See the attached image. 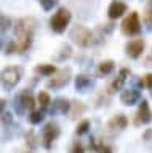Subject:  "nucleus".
<instances>
[{
    "instance_id": "obj_13",
    "label": "nucleus",
    "mask_w": 152,
    "mask_h": 153,
    "mask_svg": "<svg viewBox=\"0 0 152 153\" xmlns=\"http://www.w3.org/2000/svg\"><path fill=\"white\" fill-rule=\"evenodd\" d=\"M120 100H122L123 105H135L136 102L141 100V93L136 91V89H127V91L122 93Z\"/></svg>"
},
{
    "instance_id": "obj_32",
    "label": "nucleus",
    "mask_w": 152,
    "mask_h": 153,
    "mask_svg": "<svg viewBox=\"0 0 152 153\" xmlns=\"http://www.w3.org/2000/svg\"><path fill=\"white\" fill-rule=\"evenodd\" d=\"M151 136H152V132H151V131H147V132H146V136H144V137H146V139H149Z\"/></svg>"
},
{
    "instance_id": "obj_6",
    "label": "nucleus",
    "mask_w": 152,
    "mask_h": 153,
    "mask_svg": "<svg viewBox=\"0 0 152 153\" xmlns=\"http://www.w3.org/2000/svg\"><path fill=\"white\" fill-rule=\"evenodd\" d=\"M122 32L128 37H133V35H138L141 32V21H139V16H138L136 11L130 13L128 16L123 19L122 22Z\"/></svg>"
},
{
    "instance_id": "obj_12",
    "label": "nucleus",
    "mask_w": 152,
    "mask_h": 153,
    "mask_svg": "<svg viewBox=\"0 0 152 153\" xmlns=\"http://www.w3.org/2000/svg\"><path fill=\"white\" fill-rule=\"evenodd\" d=\"M123 13H127V3L120 2V0H115L109 5V10H107V14L111 19H117L123 16Z\"/></svg>"
},
{
    "instance_id": "obj_10",
    "label": "nucleus",
    "mask_w": 152,
    "mask_h": 153,
    "mask_svg": "<svg viewBox=\"0 0 152 153\" xmlns=\"http://www.w3.org/2000/svg\"><path fill=\"white\" fill-rule=\"evenodd\" d=\"M127 50V54L133 57V59H136V57H139L142 54V51H144V42L141 40V38H136V40H131L127 43L125 46Z\"/></svg>"
},
{
    "instance_id": "obj_4",
    "label": "nucleus",
    "mask_w": 152,
    "mask_h": 153,
    "mask_svg": "<svg viewBox=\"0 0 152 153\" xmlns=\"http://www.w3.org/2000/svg\"><path fill=\"white\" fill-rule=\"evenodd\" d=\"M69 37H70V40H72L75 45H79L82 48L90 46L91 42H93V35H91V32H90V29H87L85 26H79V24L70 29Z\"/></svg>"
},
{
    "instance_id": "obj_23",
    "label": "nucleus",
    "mask_w": 152,
    "mask_h": 153,
    "mask_svg": "<svg viewBox=\"0 0 152 153\" xmlns=\"http://www.w3.org/2000/svg\"><path fill=\"white\" fill-rule=\"evenodd\" d=\"M59 0H39V3L42 5V8L45 10V11H50V10H53V7L58 5Z\"/></svg>"
},
{
    "instance_id": "obj_22",
    "label": "nucleus",
    "mask_w": 152,
    "mask_h": 153,
    "mask_svg": "<svg viewBox=\"0 0 152 153\" xmlns=\"http://www.w3.org/2000/svg\"><path fill=\"white\" fill-rule=\"evenodd\" d=\"M29 120H31L32 124H39L42 120H43V112H42V110H34V112L31 113Z\"/></svg>"
},
{
    "instance_id": "obj_31",
    "label": "nucleus",
    "mask_w": 152,
    "mask_h": 153,
    "mask_svg": "<svg viewBox=\"0 0 152 153\" xmlns=\"http://www.w3.org/2000/svg\"><path fill=\"white\" fill-rule=\"evenodd\" d=\"M3 107H5V100L0 99V112H2V108H3Z\"/></svg>"
},
{
    "instance_id": "obj_29",
    "label": "nucleus",
    "mask_w": 152,
    "mask_h": 153,
    "mask_svg": "<svg viewBox=\"0 0 152 153\" xmlns=\"http://www.w3.org/2000/svg\"><path fill=\"white\" fill-rule=\"evenodd\" d=\"M142 83H144V85L147 86V88H152V74H147Z\"/></svg>"
},
{
    "instance_id": "obj_21",
    "label": "nucleus",
    "mask_w": 152,
    "mask_h": 153,
    "mask_svg": "<svg viewBox=\"0 0 152 153\" xmlns=\"http://www.w3.org/2000/svg\"><path fill=\"white\" fill-rule=\"evenodd\" d=\"M70 54H72L70 46L69 45H64L63 48H61V54L56 56V59H58V61H64V59H67V57H70Z\"/></svg>"
},
{
    "instance_id": "obj_17",
    "label": "nucleus",
    "mask_w": 152,
    "mask_h": 153,
    "mask_svg": "<svg viewBox=\"0 0 152 153\" xmlns=\"http://www.w3.org/2000/svg\"><path fill=\"white\" fill-rule=\"evenodd\" d=\"M114 69H115V64H114V61H103L98 64V75H111Z\"/></svg>"
},
{
    "instance_id": "obj_3",
    "label": "nucleus",
    "mask_w": 152,
    "mask_h": 153,
    "mask_svg": "<svg viewBox=\"0 0 152 153\" xmlns=\"http://www.w3.org/2000/svg\"><path fill=\"white\" fill-rule=\"evenodd\" d=\"M21 76H22V69H21V67H15V65L7 67V69L2 70V76H0V80H2V86L7 91H11L18 83H19Z\"/></svg>"
},
{
    "instance_id": "obj_20",
    "label": "nucleus",
    "mask_w": 152,
    "mask_h": 153,
    "mask_svg": "<svg viewBox=\"0 0 152 153\" xmlns=\"http://www.w3.org/2000/svg\"><path fill=\"white\" fill-rule=\"evenodd\" d=\"M37 99H39V104L42 105V108H48L50 104H51V99L48 93H45V91H42V93H39V96H37Z\"/></svg>"
},
{
    "instance_id": "obj_9",
    "label": "nucleus",
    "mask_w": 152,
    "mask_h": 153,
    "mask_svg": "<svg viewBox=\"0 0 152 153\" xmlns=\"http://www.w3.org/2000/svg\"><path fill=\"white\" fill-rule=\"evenodd\" d=\"M139 108H138V113H136V120L135 123L136 124H146L151 121V108H149V104H147V100H139Z\"/></svg>"
},
{
    "instance_id": "obj_18",
    "label": "nucleus",
    "mask_w": 152,
    "mask_h": 153,
    "mask_svg": "<svg viewBox=\"0 0 152 153\" xmlns=\"http://www.w3.org/2000/svg\"><path fill=\"white\" fill-rule=\"evenodd\" d=\"M35 72H37V74H40V75L48 76V75H53L56 72V69H55L53 64H40V65L35 67Z\"/></svg>"
},
{
    "instance_id": "obj_2",
    "label": "nucleus",
    "mask_w": 152,
    "mask_h": 153,
    "mask_svg": "<svg viewBox=\"0 0 152 153\" xmlns=\"http://www.w3.org/2000/svg\"><path fill=\"white\" fill-rule=\"evenodd\" d=\"M70 18H72V14H70V11L67 8H58V11H56L50 19L51 30L56 32V33H63L66 30V27L69 26Z\"/></svg>"
},
{
    "instance_id": "obj_30",
    "label": "nucleus",
    "mask_w": 152,
    "mask_h": 153,
    "mask_svg": "<svg viewBox=\"0 0 152 153\" xmlns=\"http://www.w3.org/2000/svg\"><path fill=\"white\" fill-rule=\"evenodd\" d=\"M96 147H98V152L99 153H112V150L107 145H96Z\"/></svg>"
},
{
    "instance_id": "obj_7",
    "label": "nucleus",
    "mask_w": 152,
    "mask_h": 153,
    "mask_svg": "<svg viewBox=\"0 0 152 153\" xmlns=\"http://www.w3.org/2000/svg\"><path fill=\"white\" fill-rule=\"evenodd\" d=\"M55 76L48 81V88L51 89H61V88H64L66 85L69 83V80H70V69L67 67V69H61L58 72H55Z\"/></svg>"
},
{
    "instance_id": "obj_26",
    "label": "nucleus",
    "mask_w": 152,
    "mask_h": 153,
    "mask_svg": "<svg viewBox=\"0 0 152 153\" xmlns=\"http://www.w3.org/2000/svg\"><path fill=\"white\" fill-rule=\"evenodd\" d=\"M72 105H74V108H72V117H77V115H80L85 110V107H83V104H80V102H77V100H75V102H72Z\"/></svg>"
},
{
    "instance_id": "obj_5",
    "label": "nucleus",
    "mask_w": 152,
    "mask_h": 153,
    "mask_svg": "<svg viewBox=\"0 0 152 153\" xmlns=\"http://www.w3.org/2000/svg\"><path fill=\"white\" fill-rule=\"evenodd\" d=\"M13 105H15V110L18 112V115H24L27 110H34V105H35L34 94H32L29 89L21 91V93L16 96Z\"/></svg>"
},
{
    "instance_id": "obj_8",
    "label": "nucleus",
    "mask_w": 152,
    "mask_h": 153,
    "mask_svg": "<svg viewBox=\"0 0 152 153\" xmlns=\"http://www.w3.org/2000/svg\"><path fill=\"white\" fill-rule=\"evenodd\" d=\"M58 136H59V128H58V124L53 123V121L46 123V124H45V128H43V132H42V137H43V145H45V148H50V147H51V143H53L56 139H58Z\"/></svg>"
},
{
    "instance_id": "obj_27",
    "label": "nucleus",
    "mask_w": 152,
    "mask_h": 153,
    "mask_svg": "<svg viewBox=\"0 0 152 153\" xmlns=\"http://www.w3.org/2000/svg\"><path fill=\"white\" fill-rule=\"evenodd\" d=\"M69 153H85V148H83V145L80 142H74L72 147H70V150H69Z\"/></svg>"
},
{
    "instance_id": "obj_25",
    "label": "nucleus",
    "mask_w": 152,
    "mask_h": 153,
    "mask_svg": "<svg viewBox=\"0 0 152 153\" xmlns=\"http://www.w3.org/2000/svg\"><path fill=\"white\" fill-rule=\"evenodd\" d=\"M26 142H27V145H29L31 148H35L37 147V142H35V134L32 132V131H29L26 134Z\"/></svg>"
},
{
    "instance_id": "obj_1",
    "label": "nucleus",
    "mask_w": 152,
    "mask_h": 153,
    "mask_svg": "<svg viewBox=\"0 0 152 153\" xmlns=\"http://www.w3.org/2000/svg\"><path fill=\"white\" fill-rule=\"evenodd\" d=\"M34 30H35L34 19L27 18V19H18L16 21L15 35L18 38V42H16L18 53H24L31 48L32 38H34Z\"/></svg>"
},
{
    "instance_id": "obj_33",
    "label": "nucleus",
    "mask_w": 152,
    "mask_h": 153,
    "mask_svg": "<svg viewBox=\"0 0 152 153\" xmlns=\"http://www.w3.org/2000/svg\"><path fill=\"white\" fill-rule=\"evenodd\" d=\"M149 89H151V94H152V88H149Z\"/></svg>"
},
{
    "instance_id": "obj_24",
    "label": "nucleus",
    "mask_w": 152,
    "mask_h": 153,
    "mask_svg": "<svg viewBox=\"0 0 152 153\" xmlns=\"http://www.w3.org/2000/svg\"><path fill=\"white\" fill-rule=\"evenodd\" d=\"M88 128H90V121H88V120H83L82 123H79L77 131H75V132H77L79 136H80V134H85V132H87V131H88Z\"/></svg>"
},
{
    "instance_id": "obj_15",
    "label": "nucleus",
    "mask_w": 152,
    "mask_h": 153,
    "mask_svg": "<svg viewBox=\"0 0 152 153\" xmlns=\"http://www.w3.org/2000/svg\"><path fill=\"white\" fill-rule=\"evenodd\" d=\"M90 88H93V80L90 78L88 75H79L77 78H75V89L77 91H88Z\"/></svg>"
},
{
    "instance_id": "obj_19",
    "label": "nucleus",
    "mask_w": 152,
    "mask_h": 153,
    "mask_svg": "<svg viewBox=\"0 0 152 153\" xmlns=\"http://www.w3.org/2000/svg\"><path fill=\"white\" fill-rule=\"evenodd\" d=\"M144 24L147 26V29L152 27V0H149L146 5V10H144Z\"/></svg>"
},
{
    "instance_id": "obj_28",
    "label": "nucleus",
    "mask_w": 152,
    "mask_h": 153,
    "mask_svg": "<svg viewBox=\"0 0 152 153\" xmlns=\"http://www.w3.org/2000/svg\"><path fill=\"white\" fill-rule=\"evenodd\" d=\"M15 51H18L16 43H15V42H10V43L5 46V53H7V54H11V53H15Z\"/></svg>"
},
{
    "instance_id": "obj_14",
    "label": "nucleus",
    "mask_w": 152,
    "mask_h": 153,
    "mask_svg": "<svg viewBox=\"0 0 152 153\" xmlns=\"http://www.w3.org/2000/svg\"><path fill=\"white\" fill-rule=\"evenodd\" d=\"M127 124H128L127 117H125L123 113H118V115H115L114 118L109 120L107 126H109V129H111V131H122V129L127 128Z\"/></svg>"
},
{
    "instance_id": "obj_16",
    "label": "nucleus",
    "mask_w": 152,
    "mask_h": 153,
    "mask_svg": "<svg viewBox=\"0 0 152 153\" xmlns=\"http://www.w3.org/2000/svg\"><path fill=\"white\" fill-rule=\"evenodd\" d=\"M128 75H130V70H128V69H122L120 74L117 75V78L112 81V89H114V91L122 89L123 85H125V81H127V76H128Z\"/></svg>"
},
{
    "instance_id": "obj_11",
    "label": "nucleus",
    "mask_w": 152,
    "mask_h": 153,
    "mask_svg": "<svg viewBox=\"0 0 152 153\" xmlns=\"http://www.w3.org/2000/svg\"><path fill=\"white\" fill-rule=\"evenodd\" d=\"M70 110V102L66 100L63 97H58L56 100H53V105H51L50 112L53 115H66Z\"/></svg>"
}]
</instances>
